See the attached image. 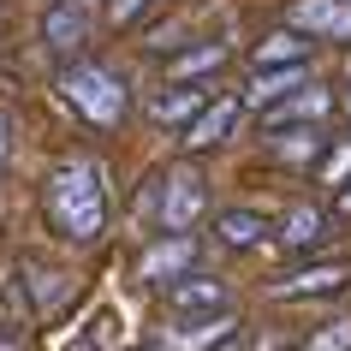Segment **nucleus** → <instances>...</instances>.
I'll use <instances>...</instances> for the list:
<instances>
[{"label":"nucleus","instance_id":"16","mask_svg":"<svg viewBox=\"0 0 351 351\" xmlns=\"http://www.w3.org/2000/svg\"><path fill=\"white\" fill-rule=\"evenodd\" d=\"M268 155H274L280 167H322V155H328V137H322V125L268 131Z\"/></svg>","mask_w":351,"mask_h":351},{"label":"nucleus","instance_id":"10","mask_svg":"<svg viewBox=\"0 0 351 351\" xmlns=\"http://www.w3.org/2000/svg\"><path fill=\"white\" fill-rule=\"evenodd\" d=\"M328 113H333V90L304 84L298 95H286V101H274V108L262 113V125H268V131H298V125H322Z\"/></svg>","mask_w":351,"mask_h":351},{"label":"nucleus","instance_id":"7","mask_svg":"<svg viewBox=\"0 0 351 351\" xmlns=\"http://www.w3.org/2000/svg\"><path fill=\"white\" fill-rule=\"evenodd\" d=\"M286 30L310 42H351V0H292Z\"/></svg>","mask_w":351,"mask_h":351},{"label":"nucleus","instance_id":"2","mask_svg":"<svg viewBox=\"0 0 351 351\" xmlns=\"http://www.w3.org/2000/svg\"><path fill=\"white\" fill-rule=\"evenodd\" d=\"M60 95H66L95 131H113L131 113V95H125V84H119V72L95 66V60H72V66H60Z\"/></svg>","mask_w":351,"mask_h":351},{"label":"nucleus","instance_id":"4","mask_svg":"<svg viewBox=\"0 0 351 351\" xmlns=\"http://www.w3.org/2000/svg\"><path fill=\"white\" fill-rule=\"evenodd\" d=\"M197 256H203V244L197 232H161L155 244H143V256H137V286H173V280L197 274Z\"/></svg>","mask_w":351,"mask_h":351},{"label":"nucleus","instance_id":"20","mask_svg":"<svg viewBox=\"0 0 351 351\" xmlns=\"http://www.w3.org/2000/svg\"><path fill=\"white\" fill-rule=\"evenodd\" d=\"M298 351H351V315H339V322H322V328H315Z\"/></svg>","mask_w":351,"mask_h":351},{"label":"nucleus","instance_id":"13","mask_svg":"<svg viewBox=\"0 0 351 351\" xmlns=\"http://www.w3.org/2000/svg\"><path fill=\"white\" fill-rule=\"evenodd\" d=\"M208 101H215L208 84H173V90H161L155 101H149V119H155V125H191Z\"/></svg>","mask_w":351,"mask_h":351},{"label":"nucleus","instance_id":"8","mask_svg":"<svg viewBox=\"0 0 351 351\" xmlns=\"http://www.w3.org/2000/svg\"><path fill=\"white\" fill-rule=\"evenodd\" d=\"M351 286V262H310V268H292V274H280L268 292L280 304H304V298H333Z\"/></svg>","mask_w":351,"mask_h":351},{"label":"nucleus","instance_id":"18","mask_svg":"<svg viewBox=\"0 0 351 351\" xmlns=\"http://www.w3.org/2000/svg\"><path fill=\"white\" fill-rule=\"evenodd\" d=\"M268 232H274V226H268V215H256V208H221V215H215V239H221L226 250H256Z\"/></svg>","mask_w":351,"mask_h":351},{"label":"nucleus","instance_id":"24","mask_svg":"<svg viewBox=\"0 0 351 351\" xmlns=\"http://www.w3.org/2000/svg\"><path fill=\"white\" fill-rule=\"evenodd\" d=\"M6 161H12V113L0 108V179H6Z\"/></svg>","mask_w":351,"mask_h":351},{"label":"nucleus","instance_id":"23","mask_svg":"<svg viewBox=\"0 0 351 351\" xmlns=\"http://www.w3.org/2000/svg\"><path fill=\"white\" fill-rule=\"evenodd\" d=\"M108 339H113V322H108V315H95V322H90L84 333H77V339H72L66 351H101Z\"/></svg>","mask_w":351,"mask_h":351},{"label":"nucleus","instance_id":"27","mask_svg":"<svg viewBox=\"0 0 351 351\" xmlns=\"http://www.w3.org/2000/svg\"><path fill=\"white\" fill-rule=\"evenodd\" d=\"M339 113H346V119H351V90H346V95H339Z\"/></svg>","mask_w":351,"mask_h":351},{"label":"nucleus","instance_id":"26","mask_svg":"<svg viewBox=\"0 0 351 351\" xmlns=\"http://www.w3.org/2000/svg\"><path fill=\"white\" fill-rule=\"evenodd\" d=\"M0 351H24V346H19V339H6V333H0Z\"/></svg>","mask_w":351,"mask_h":351},{"label":"nucleus","instance_id":"19","mask_svg":"<svg viewBox=\"0 0 351 351\" xmlns=\"http://www.w3.org/2000/svg\"><path fill=\"white\" fill-rule=\"evenodd\" d=\"M221 66H226L221 42H197V48H185V54L167 60V77H173V84H203V77H215Z\"/></svg>","mask_w":351,"mask_h":351},{"label":"nucleus","instance_id":"3","mask_svg":"<svg viewBox=\"0 0 351 351\" xmlns=\"http://www.w3.org/2000/svg\"><path fill=\"white\" fill-rule=\"evenodd\" d=\"M208 215V179L191 161H173L155 179V203H149V221L161 232H191V226Z\"/></svg>","mask_w":351,"mask_h":351},{"label":"nucleus","instance_id":"1","mask_svg":"<svg viewBox=\"0 0 351 351\" xmlns=\"http://www.w3.org/2000/svg\"><path fill=\"white\" fill-rule=\"evenodd\" d=\"M42 208H48V226H54L66 244H95L108 239V173L90 155H66V161L48 167L42 179Z\"/></svg>","mask_w":351,"mask_h":351},{"label":"nucleus","instance_id":"21","mask_svg":"<svg viewBox=\"0 0 351 351\" xmlns=\"http://www.w3.org/2000/svg\"><path fill=\"white\" fill-rule=\"evenodd\" d=\"M315 173H322V185H333V191H339V185H351V137H346L339 149H328Z\"/></svg>","mask_w":351,"mask_h":351},{"label":"nucleus","instance_id":"14","mask_svg":"<svg viewBox=\"0 0 351 351\" xmlns=\"http://www.w3.org/2000/svg\"><path fill=\"white\" fill-rule=\"evenodd\" d=\"M315 42L298 36V30H274V36H262L250 48V72H280V66H310Z\"/></svg>","mask_w":351,"mask_h":351},{"label":"nucleus","instance_id":"17","mask_svg":"<svg viewBox=\"0 0 351 351\" xmlns=\"http://www.w3.org/2000/svg\"><path fill=\"white\" fill-rule=\"evenodd\" d=\"M274 239L286 244V250H315V244L328 239V208H315V203H292L286 215H280Z\"/></svg>","mask_w":351,"mask_h":351},{"label":"nucleus","instance_id":"25","mask_svg":"<svg viewBox=\"0 0 351 351\" xmlns=\"http://www.w3.org/2000/svg\"><path fill=\"white\" fill-rule=\"evenodd\" d=\"M333 215H346V221H351V185L333 191Z\"/></svg>","mask_w":351,"mask_h":351},{"label":"nucleus","instance_id":"5","mask_svg":"<svg viewBox=\"0 0 351 351\" xmlns=\"http://www.w3.org/2000/svg\"><path fill=\"white\" fill-rule=\"evenodd\" d=\"M90 30H95L90 0H54L48 19H42V48H48V60L72 66V60H84V48H90Z\"/></svg>","mask_w":351,"mask_h":351},{"label":"nucleus","instance_id":"12","mask_svg":"<svg viewBox=\"0 0 351 351\" xmlns=\"http://www.w3.org/2000/svg\"><path fill=\"white\" fill-rule=\"evenodd\" d=\"M19 268H24L19 286L30 292V310H36V315H60V310H66V298H72V280L60 274V268H42V256H24Z\"/></svg>","mask_w":351,"mask_h":351},{"label":"nucleus","instance_id":"6","mask_svg":"<svg viewBox=\"0 0 351 351\" xmlns=\"http://www.w3.org/2000/svg\"><path fill=\"white\" fill-rule=\"evenodd\" d=\"M226 339H239V315H232V310L173 315V322L161 328V346H167V351H221Z\"/></svg>","mask_w":351,"mask_h":351},{"label":"nucleus","instance_id":"22","mask_svg":"<svg viewBox=\"0 0 351 351\" xmlns=\"http://www.w3.org/2000/svg\"><path fill=\"white\" fill-rule=\"evenodd\" d=\"M149 6H155V0H108V24H113V30H131Z\"/></svg>","mask_w":351,"mask_h":351},{"label":"nucleus","instance_id":"9","mask_svg":"<svg viewBox=\"0 0 351 351\" xmlns=\"http://www.w3.org/2000/svg\"><path fill=\"white\" fill-rule=\"evenodd\" d=\"M167 310L173 315H215V310H232V292L215 274H185L167 286Z\"/></svg>","mask_w":351,"mask_h":351},{"label":"nucleus","instance_id":"15","mask_svg":"<svg viewBox=\"0 0 351 351\" xmlns=\"http://www.w3.org/2000/svg\"><path fill=\"white\" fill-rule=\"evenodd\" d=\"M304 84H315V77H310V66H280V72H250V90H244V108L268 113L274 101L298 95Z\"/></svg>","mask_w":351,"mask_h":351},{"label":"nucleus","instance_id":"11","mask_svg":"<svg viewBox=\"0 0 351 351\" xmlns=\"http://www.w3.org/2000/svg\"><path fill=\"white\" fill-rule=\"evenodd\" d=\"M239 113H244V101H232V95H215L197 119L185 125V149L191 155H208V149H221L232 131H239Z\"/></svg>","mask_w":351,"mask_h":351}]
</instances>
